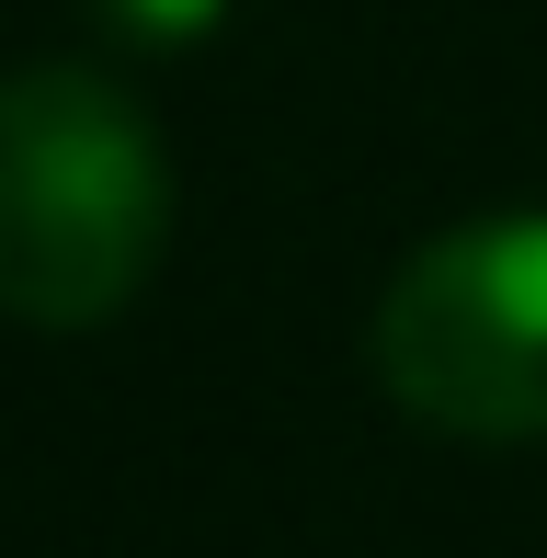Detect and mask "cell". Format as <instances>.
<instances>
[{
  "label": "cell",
  "mask_w": 547,
  "mask_h": 558,
  "mask_svg": "<svg viewBox=\"0 0 547 558\" xmlns=\"http://www.w3.org/2000/svg\"><path fill=\"white\" fill-rule=\"evenodd\" d=\"M377 376L422 434L536 445L547 434V217H467L422 240L377 296Z\"/></svg>",
  "instance_id": "obj_2"
},
{
  "label": "cell",
  "mask_w": 547,
  "mask_h": 558,
  "mask_svg": "<svg viewBox=\"0 0 547 558\" xmlns=\"http://www.w3.org/2000/svg\"><path fill=\"white\" fill-rule=\"evenodd\" d=\"M171 148L104 69L35 58L0 81V319L104 331L160 274Z\"/></svg>",
  "instance_id": "obj_1"
},
{
  "label": "cell",
  "mask_w": 547,
  "mask_h": 558,
  "mask_svg": "<svg viewBox=\"0 0 547 558\" xmlns=\"http://www.w3.org/2000/svg\"><path fill=\"white\" fill-rule=\"evenodd\" d=\"M92 23H104L126 58H183V46H206L217 23H229V0H92Z\"/></svg>",
  "instance_id": "obj_3"
}]
</instances>
